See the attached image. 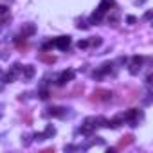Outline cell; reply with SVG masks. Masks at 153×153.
Listing matches in <instances>:
<instances>
[{
  "instance_id": "52a82bcc",
  "label": "cell",
  "mask_w": 153,
  "mask_h": 153,
  "mask_svg": "<svg viewBox=\"0 0 153 153\" xmlns=\"http://www.w3.org/2000/svg\"><path fill=\"white\" fill-rule=\"evenodd\" d=\"M22 76H24V79H31L33 76H34V67H33V65H25Z\"/></svg>"
},
{
  "instance_id": "277c9868",
  "label": "cell",
  "mask_w": 153,
  "mask_h": 153,
  "mask_svg": "<svg viewBox=\"0 0 153 153\" xmlns=\"http://www.w3.org/2000/svg\"><path fill=\"white\" fill-rule=\"evenodd\" d=\"M54 45H56L58 49H61V51H67V49L70 47V36H59V38H56Z\"/></svg>"
},
{
  "instance_id": "9c48e42d",
  "label": "cell",
  "mask_w": 153,
  "mask_h": 153,
  "mask_svg": "<svg viewBox=\"0 0 153 153\" xmlns=\"http://www.w3.org/2000/svg\"><path fill=\"white\" fill-rule=\"evenodd\" d=\"M114 4H115L114 0H103V2L99 4V7H97V9H101L103 13H106V11H108L110 7H114Z\"/></svg>"
},
{
  "instance_id": "6da1fadb",
  "label": "cell",
  "mask_w": 153,
  "mask_h": 153,
  "mask_svg": "<svg viewBox=\"0 0 153 153\" xmlns=\"http://www.w3.org/2000/svg\"><path fill=\"white\" fill-rule=\"evenodd\" d=\"M110 99H112V92L106 88H97L90 97V101H94V103H106Z\"/></svg>"
},
{
  "instance_id": "ffe728a7",
  "label": "cell",
  "mask_w": 153,
  "mask_h": 153,
  "mask_svg": "<svg viewBox=\"0 0 153 153\" xmlns=\"http://www.w3.org/2000/svg\"><path fill=\"white\" fill-rule=\"evenodd\" d=\"M131 63H135V65H142V58H140V56H133V58H131Z\"/></svg>"
},
{
  "instance_id": "ba28073f",
  "label": "cell",
  "mask_w": 153,
  "mask_h": 153,
  "mask_svg": "<svg viewBox=\"0 0 153 153\" xmlns=\"http://www.w3.org/2000/svg\"><path fill=\"white\" fill-rule=\"evenodd\" d=\"M38 59H40V61H43V63H47V65L56 63V58H54L52 54H40V56H38Z\"/></svg>"
},
{
  "instance_id": "5b68a950",
  "label": "cell",
  "mask_w": 153,
  "mask_h": 153,
  "mask_svg": "<svg viewBox=\"0 0 153 153\" xmlns=\"http://www.w3.org/2000/svg\"><path fill=\"white\" fill-rule=\"evenodd\" d=\"M133 144V135H124V137H121L119 139V142H117V149H124V148H128V146H131Z\"/></svg>"
},
{
  "instance_id": "3957f363",
  "label": "cell",
  "mask_w": 153,
  "mask_h": 153,
  "mask_svg": "<svg viewBox=\"0 0 153 153\" xmlns=\"http://www.w3.org/2000/svg\"><path fill=\"white\" fill-rule=\"evenodd\" d=\"M72 79H74V70H63L59 74V78H58V85H65V83H68Z\"/></svg>"
},
{
  "instance_id": "7a4b0ae2",
  "label": "cell",
  "mask_w": 153,
  "mask_h": 153,
  "mask_svg": "<svg viewBox=\"0 0 153 153\" xmlns=\"http://www.w3.org/2000/svg\"><path fill=\"white\" fill-rule=\"evenodd\" d=\"M137 117H139V110H128L126 114H123V119L128 121L131 126H137Z\"/></svg>"
},
{
  "instance_id": "7c38bea8",
  "label": "cell",
  "mask_w": 153,
  "mask_h": 153,
  "mask_svg": "<svg viewBox=\"0 0 153 153\" xmlns=\"http://www.w3.org/2000/svg\"><path fill=\"white\" fill-rule=\"evenodd\" d=\"M103 15H105V13H103L101 9H97V11H96V13L92 15V18H90V22H94V24H97V22H99V20L103 18Z\"/></svg>"
},
{
  "instance_id": "ac0fdd59",
  "label": "cell",
  "mask_w": 153,
  "mask_h": 153,
  "mask_svg": "<svg viewBox=\"0 0 153 153\" xmlns=\"http://www.w3.org/2000/svg\"><path fill=\"white\" fill-rule=\"evenodd\" d=\"M88 45H94V47H97V45H101V38H97V36H96V38H94L92 42H88Z\"/></svg>"
},
{
  "instance_id": "5bb4252c",
  "label": "cell",
  "mask_w": 153,
  "mask_h": 153,
  "mask_svg": "<svg viewBox=\"0 0 153 153\" xmlns=\"http://www.w3.org/2000/svg\"><path fill=\"white\" fill-rule=\"evenodd\" d=\"M110 68H112V63H105V65H103V68L97 72V76H101V74H108V72H110Z\"/></svg>"
},
{
  "instance_id": "9a60e30c",
  "label": "cell",
  "mask_w": 153,
  "mask_h": 153,
  "mask_svg": "<svg viewBox=\"0 0 153 153\" xmlns=\"http://www.w3.org/2000/svg\"><path fill=\"white\" fill-rule=\"evenodd\" d=\"M13 79H15V76H13L11 72H7V74H4V76H2V81H4V83H11Z\"/></svg>"
},
{
  "instance_id": "30bf717a",
  "label": "cell",
  "mask_w": 153,
  "mask_h": 153,
  "mask_svg": "<svg viewBox=\"0 0 153 153\" xmlns=\"http://www.w3.org/2000/svg\"><path fill=\"white\" fill-rule=\"evenodd\" d=\"M33 33H34V25L33 24H27V25L22 27V36H31Z\"/></svg>"
},
{
  "instance_id": "2e32d148",
  "label": "cell",
  "mask_w": 153,
  "mask_h": 153,
  "mask_svg": "<svg viewBox=\"0 0 153 153\" xmlns=\"http://www.w3.org/2000/svg\"><path fill=\"white\" fill-rule=\"evenodd\" d=\"M139 70H140V65H135V63H131V65H130V74H133V76H135Z\"/></svg>"
},
{
  "instance_id": "603a6c76",
  "label": "cell",
  "mask_w": 153,
  "mask_h": 153,
  "mask_svg": "<svg viewBox=\"0 0 153 153\" xmlns=\"http://www.w3.org/2000/svg\"><path fill=\"white\" fill-rule=\"evenodd\" d=\"M7 9H9V7H6V6H0V15H4V13H7Z\"/></svg>"
},
{
  "instance_id": "cb8c5ba5",
  "label": "cell",
  "mask_w": 153,
  "mask_h": 153,
  "mask_svg": "<svg viewBox=\"0 0 153 153\" xmlns=\"http://www.w3.org/2000/svg\"><path fill=\"white\" fill-rule=\"evenodd\" d=\"M78 27H79V29H87V27H88V25H87V24H85V22H79V24H78Z\"/></svg>"
},
{
  "instance_id": "e0dca14e",
  "label": "cell",
  "mask_w": 153,
  "mask_h": 153,
  "mask_svg": "<svg viewBox=\"0 0 153 153\" xmlns=\"http://www.w3.org/2000/svg\"><path fill=\"white\" fill-rule=\"evenodd\" d=\"M20 68H22V65H20V63H15V65H13V68H11V74H13V76H16V74L20 72Z\"/></svg>"
},
{
  "instance_id": "484cf974",
  "label": "cell",
  "mask_w": 153,
  "mask_h": 153,
  "mask_svg": "<svg viewBox=\"0 0 153 153\" xmlns=\"http://www.w3.org/2000/svg\"><path fill=\"white\" fill-rule=\"evenodd\" d=\"M144 18H146V20H149V18H151V11H148V13L144 15Z\"/></svg>"
},
{
  "instance_id": "d4e9b609",
  "label": "cell",
  "mask_w": 153,
  "mask_h": 153,
  "mask_svg": "<svg viewBox=\"0 0 153 153\" xmlns=\"http://www.w3.org/2000/svg\"><path fill=\"white\" fill-rule=\"evenodd\" d=\"M128 22H130V24H135V22H137V18H135V16H128Z\"/></svg>"
},
{
  "instance_id": "7402d4cb",
  "label": "cell",
  "mask_w": 153,
  "mask_h": 153,
  "mask_svg": "<svg viewBox=\"0 0 153 153\" xmlns=\"http://www.w3.org/2000/svg\"><path fill=\"white\" fill-rule=\"evenodd\" d=\"M40 97H42V99H47V97H49V92H47V90H42V92H40Z\"/></svg>"
},
{
  "instance_id": "44dd1931",
  "label": "cell",
  "mask_w": 153,
  "mask_h": 153,
  "mask_svg": "<svg viewBox=\"0 0 153 153\" xmlns=\"http://www.w3.org/2000/svg\"><path fill=\"white\" fill-rule=\"evenodd\" d=\"M52 45H54V42H45V43H43V51H49V49H52Z\"/></svg>"
},
{
  "instance_id": "4fadbf2b",
  "label": "cell",
  "mask_w": 153,
  "mask_h": 153,
  "mask_svg": "<svg viewBox=\"0 0 153 153\" xmlns=\"http://www.w3.org/2000/svg\"><path fill=\"white\" fill-rule=\"evenodd\" d=\"M117 20H119V13L117 11H114L110 16H108V24H112V25H115L117 24Z\"/></svg>"
},
{
  "instance_id": "8fae6325",
  "label": "cell",
  "mask_w": 153,
  "mask_h": 153,
  "mask_svg": "<svg viewBox=\"0 0 153 153\" xmlns=\"http://www.w3.org/2000/svg\"><path fill=\"white\" fill-rule=\"evenodd\" d=\"M56 135V128L54 126H47L45 131H43V139H49V137H54Z\"/></svg>"
},
{
  "instance_id": "4316f807",
  "label": "cell",
  "mask_w": 153,
  "mask_h": 153,
  "mask_svg": "<svg viewBox=\"0 0 153 153\" xmlns=\"http://www.w3.org/2000/svg\"><path fill=\"white\" fill-rule=\"evenodd\" d=\"M54 151V148H47V149H43V153H52Z\"/></svg>"
},
{
  "instance_id": "d6986e66",
  "label": "cell",
  "mask_w": 153,
  "mask_h": 153,
  "mask_svg": "<svg viewBox=\"0 0 153 153\" xmlns=\"http://www.w3.org/2000/svg\"><path fill=\"white\" fill-rule=\"evenodd\" d=\"M78 47H79V49H87V47H88V42H87V40H79V42H78Z\"/></svg>"
},
{
  "instance_id": "8992f818",
  "label": "cell",
  "mask_w": 153,
  "mask_h": 153,
  "mask_svg": "<svg viewBox=\"0 0 153 153\" xmlns=\"http://www.w3.org/2000/svg\"><path fill=\"white\" fill-rule=\"evenodd\" d=\"M49 115H52V117H63L65 115V108H59V106H52V108H49V112H47Z\"/></svg>"
}]
</instances>
